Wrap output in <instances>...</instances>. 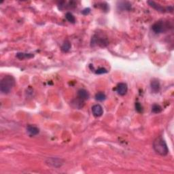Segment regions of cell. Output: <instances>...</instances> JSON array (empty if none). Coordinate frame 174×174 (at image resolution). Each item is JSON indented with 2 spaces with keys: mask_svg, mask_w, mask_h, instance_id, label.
<instances>
[{
  "mask_svg": "<svg viewBox=\"0 0 174 174\" xmlns=\"http://www.w3.org/2000/svg\"><path fill=\"white\" fill-rule=\"evenodd\" d=\"M15 85V79L12 76H6L0 83V91L3 94L9 93Z\"/></svg>",
  "mask_w": 174,
  "mask_h": 174,
  "instance_id": "obj_1",
  "label": "cell"
},
{
  "mask_svg": "<svg viewBox=\"0 0 174 174\" xmlns=\"http://www.w3.org/2000/svg\"><path fill=\"white\" fill-rule=\"evenodd\" d=\"M153 148L156 153L161 156H166L169 153V149L167 143L162 137H158L153 142Z\"/></svg>",
  "mask_w": 174,
  "mask_h": 174,
  "instance_id": "obj_2",
  "label": "cell"
},
{
  "mask_svg": "<svg viewBox=\"0 0 174 174\" xmlns=\"http://www.w3.org/2000/svg\"><path fill=\"white\" fill-rule=\"evenodd\" d=\"M108 44V41L107 38H103V37L98 36V35H95L93 36L91 40V45L92 46H99L101 47H106Z\"/></svg>",
  "mask_w": 174,
  "mask_h": 174,
  "instance_id": "obj_3",
  "label": "cell"
},
{
  "mask_svg": "<svg viewBox=\"0 0 174 174\" xmlns=\"http://www.w3.org/2000/svg\"><path fill=\"white\" fill-rule=\"evenodd\" d=\"M168 26L163 21H158L152 25V29L155 34H161L167 29Z\"/></svg>",
  "mask_w": 174,
  "mask_h": 174,
  "instance_id": "obj_4",
  "label": "cell"
},
{
  "mask_svg": "<svg viewBox=\"0 0 174 174\" xmlns=\"http://www.w3.org/2000/svg\"><path fill=\"white\" fill-rule=\"evenodd\" d=\"M46 164L50 167H54V168H58L61 167L63 164V160L61 158L56 157H50L46 158L45 160Z\"/></svg>",
  "mask_w": 174,
  "mask_h": 174,
  "instance_id": "obj_5",
  "label": "cell"
},
{
  "mask_svg": "<svg viewBox=\"0 0 174 174\" xmlns=\"http://www.w3.org/2000/svg\"><path fill=\"white\" fill-rule=\"evenodd\" d=\"M148 4L152 8H153L154 9H155L156 10H157L158 12H165V11L169 12V9H171V8H173L171 7V6H169V7H167V8H163V6H160V4H158L157 3H156V2L152 1H148Z\"/></svg>",
  "mask_w": 174,
  "mask_h": 174,
  "instance_id": "obj_6",
  "label": "cell"
},
{
  "mask_svg": "<svg viewBox=\"0 0 174 174\" xmlns=\"http://www.w3.org/2000/svg\"><path fill=\"white\" fill-rule=\"evenodd\" d=\"M128 87L127 84L125 83H119L118 85H117L116 88V91L118 93V94L121 95V96H123V95H126V93H127Z\"/></svg>",
  "mask_w": 174,
  "mask_h": 174,
  "instance_id": "obj_7",
  "label": "cell"
},
{
  "mask_svg": "<svg viewBox=\"0 0 174 174\" xmlns=\"http://www.w3.org/2000/svg\"><path fill=\"white\" fill-rule=\"evenodd\" d=\"M92 112L95 116L99 117L102 116V114H103V108L100 105H99V104H96V105H94L92 107Z\"/></svg>",
  "mask_w": 174,
  "mask_h": 174,
  "instance_id": "obj_8",
  "label": "cell"
},
{
  "mask_svg": "<svg viewBox=\"0 0 174 174\" xmlns=\"http://www.w3.org/2000/svg\"><path fill=\"white\" fill-rule=\"evenodd\" d=\"M84 101L83 100L80 99V98H76V99H73L72 101H71V106H72L73 108L76 109H81L83 108L84 106Z\"/></svg>",
  "mask_w": 174,
  "mask_h": 174,
  "instance_id": "obj_9",
  "label": "cell"
},
{
  "mask_svg": "<svg viewBox=\"0 0 174 174\" xmlns=\"http://www.w3.org/2000/svg\"><path fill=\"white\" fill-rule=\"evenodd\" d=\"M151 90L153 93H157L160 90V83L157 79L152 80L150 83Z\"/></svg>",
  "mask_w": 174,
  "mask_h": 174,
  "instance_id": "obj_10",
  "label": "cell"
},
{
  "mask_svg": "<svg viewBox=\"0 0 174 174\" xmlns=\"http://www.w3.org/2000/svg\"><path fill=\"white\" fill-rule=\"evenodd\" d=\"M89 97H90L89 93L85 89H80L78 91V97L80 98V99L83 100V101L88 99Z\"/></svg>",
  "mask_w": 174,
  "mask_h": 174,
  "instance_id": "obj_11",
  "label": "cell"
},
{
  "mask_svg": "<svg viewBox=\"0 0 174 174\" xmlns=\"http://www.w3.org/2000/svg\"><path fill=\"white\" fill-rule=\"evenodd\" d=\"M27 130L31 136L36 135H38L39 133V132H40V130H39L38 127H36V126L31 125L27 126Z\"/></svg>",
  "mask_w": 174,
  "mask_h": 174,
  "instance_id": "obj_12",
  "label": "cell"
},
{
  "mask_svg": "<svg viewBox=\"0 0 174 174\" xmlns=\"http://www.w3.org/2000/svg\"><path fill=\"white\" fill-rule=\"evenodd\" d=\"M118 8L121 10H130L131 4L128 1H120L118 4Z\"/></svg>",
  "mask_w": 174,
  "mask_h": 174,
  "instance_id": "obj_13",
  "label": "cell"
},
{
  "mask_svg": "<svg viewBox=\"0 0 174 174\" xmlns=\"http://www.w3.org/2000/svg\"><path fill=\"white\" fill-rule=\"evenodd\" d=\"M34 56V54L25 53H19L16 54V57L20 60L27 59V58H31Z\"/></svg>",
  "mask_w": 174,
  "mask_h": 174,
  "instance_id": "obj_14",
  "label": "cell"
},
{
  "mask_svg": "<svg viewBox=\"0 0 174 174\" xmlns=\"http://www.w3.org/2000/svg\"><path fill=\"white\" fill-rule=\"evenodd\" d=\"M70 48H71V43L69 42V41L68 40H65L61 46L62 51L65 52V53H67V52H68L69 50H70Z\"/></svg>",
  "mask_w": 174,
  "mask_h": 174,
  "instance_id": "obj_15",
  "label": "cell"
},
{
  "mask_svg": "<svg viewBox=\"0 0 174 174\" xmlns=\"http://www.w3.org/2000/svg\"><path fill=\"white\" fill-rule=\"evenodd\" d=\"M106 96L105 93H103V92H99L95 95V99H96V100H97V101H103L106 99Z\"/></svg>",
  "mask_w": 174,
  "mask_h": 174,
  "instance_id": "obj_16",
  "label": "cell"
},
{
  "mask_svg": "<svg viewBox=\"0 0 174 174\" xmlns=\"http://www.w3.org/2000/svg\"><path fill=\"white\" fill-rule=\"evenodd\" d=\"M65 18L71 23H74L76 22L75 17L71 12H67L66 14H65Z\"/></svg>",
  "mask_w": 174,
  "mask_h": 174,
  "instance_id": "obj_17",
  "label": "cell"
},
{
  "mask_svg": "<svg viewBox=\"0 0 174 174\" xmlns=\"http://www.w3.org/2000/svg\"><path fill=\"white\" fill-rule=\"evenodd\" d=\"M162 111V108L160 107V106L158 105V104L154 103L152 107V112L154 113V114H158L160 113Z\"/></svg>",
  "mask_w": 174,
  "mask_h": 174,
  "instance_id": "obj_18",
  "label": "cell"
},
{
  "mask_svg": "<svg viewBox=\"0 0 174 174\" xmlns=\"http://www.w3.org/2000/svg\"><path fill=\"white\" fill-rule=\"evenodd\" d=\"M107 72H108V71L106 70L105 68H103V67L99 68L96 71H95L96 74H103V73H106Z\"/></svg>",
  "mask_w": 174,
  "mask_h": 174,
  "instance_id": "obj_19",
  "label": "cell"
},
{
  "mask_svg": "<svg viewBox=\"0 0 174 174\" xmlns=\"http://www.w3.org/2000/svg\"><path fill=\"white\" fill-rule=\"evenodd\" d=\"M135 110L138 111L139 113L142 112V111H143V107L141 106V105L140 103H138V102L135 103Z\"/></svg>",
  "mask_w": 174,
  "mask_h": 174,
  "instance_id": "obj_20",
  "label": "cell"
},
{
  "mask_svg": "<svg viewBox=\"0 0 174 174\" xmlns=\"http://www.w3.org/2000/svg\"><path fill=\"white\" fill-rule=\"evenodd\" d=\"M90 12H91L90 8H85V9H84L82 11V14L85 15V16H86V15L88 14L89 13H90Z\"/></svg>",
  "mask_w": 174,
  "mask_h": 174,
  "instance_id": "obj_21",
  "label": "cell"
}]
</instances>
